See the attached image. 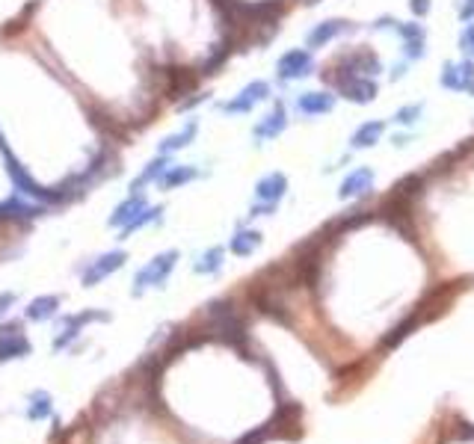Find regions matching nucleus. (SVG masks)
<instances>
[{
  "instance_id": "12",
  "label": "nucleus",
  "mask_w": 474,
  "mask_h": 444,
  "mask_svg": "<svg viewBox=\"0 0 474 444\" xmlns=\"http://www.w3.org/2000/svg\"><path fill=\"white\" fill-rule=\"evenodd\" d=\"M350 30V24L347 21H341V18H329V21H321L318 27H314L311 33H308V48L311 51H318V48H326L332 39H338L341 33H347Z\"/></svg>"
},
{
  "instance_id": "16",
  "label": "nucleus",
  "mask_w": 474,
  "mask_h": 444,
  "mask_svg": "<svg viewBox=\"0 0 474 444\" xmlns=\"http://www.w3.org/2000/svg\"><path fill=\"white\" fill-rule=\"evenodd\" d=\"M42 216V208H33V205H24V201H0V222H27V219H36Z\"/></svg>"
},
{
  "instance_id": "9",
  "label": "nucleus",
  "mask_w": 474,
  "mask_h": 444,
  "mask_svg": "<svg viewBox=\"0 0 474 444\" xmlns=\"http://www.w3.org/2000/svg\"><path fill=\"white\" fill-rule=\"evenodd\" d=\"M125 261H128L125 252H107V255H101V258H95V261H92V267L84 273V285H86V288H95L101 278L113 276L118 267L125 264Z\"/></svg>"
},
{
  "instance_id": "21",
  "label": "nucleus",
  "mask_w": 474,
  "mask_h": 444,
  "mask_svg": "<svg viewBox=\"0 0 474 444\" xmlns=\"http://www.w3.org/2000/svg\"><path fill=\"white\" fill-rule=\"evenodd\" d=\"M196 131H199V125L190 122L184 131H178V133L166 136L163 143H161V151H163V154H169V151H181V148H187V146H190V139L196 136Z\"/></svg>"
},
{
  "instance_id": "32",
  "label": "nucleus",
  "mask_w": 474,
  "mask_h": 444,
  "mask_svg": "<svg viewBox=\"0 0 474 444\" xmlns=\"http://www.w3.org/2000/svg\"><path fill=\"white\" fill-rule=\"evenodd\" d=\"M12 302H15V296H12V293H4V296H0V314H6Z\"/></svg>"
},
{
  "instance_id": "3",
  "label": "nucleus",
  "mask_w": 474,
  "mask_h": 444,
  "mask_svg": "<svg viewBox=\"0 0 474 444\" xmlns=\"http://www.w3.org/2000/svg\"><path fill=\"white\" fill-rule=\"evenodd\" d=\"M276 71H279L282 80H300V77H308L314 71V59H311V51L306 48H293L288 54L279 56L276 63Z\"/></svg>"
},
{
  "instance_id": "6",
  "label": "nucleus",
  "mask_w": 474,
  "mask_h": 444,
  "mask_svg": "<svg viewBox=\"0 0 474 444\" xmlns=\"http://www.w3.org/2000/svg\"><path fill=\"white\" fill-rule=\"evenodd\" d=\"M285 193H288V178L282 172H270V175H264L258 181V184H255V201H258V205L276 208Z\"/></svg>"
},
{
  "instance_id": "25",
  "label": "nucleus",
  "mask_w": 474,
  "mask_h": 444,
  "mask_svg": "<svg viewBox=\"0 0 474 444\" xmlns=\"http://www.w3.org/2000/svg\"><path fill=\"white\" fill-rule=\"evenodd\" d=\"M151 219H161V208H146L143 213H136L131 222H128V226L122 228V237H128V234H133L136 228H143L146 226V222H151Z\"/></svg>"
},
{
  "instance_id": "24",
  "label": "nucleus",
  "mask_w": 474,
  "mask_h": 444,
  "mask_svg": "<svg viewBox=\"0 0 474 444\" xmlns=\"http://www.w3.org/2000/svg\"><path fill=\"white\" fill-rule=\"evenodd\" d=\"M418 323H421V317H418V311H415L412 317H406V320L400 323L398 329H391V335L385 338V347H398L400 340H403V338H406V335H409V332H412L415 326H418Z\"/></svg>"
},
{
  "instance_id": "18",
  "label": "nucleus",
  "mask_w": 474,
  "mask_h": 444,
  "mask_svg": "<svg viewBox=\"0 0 474 444\" xmlns=\"http://www.w3.org/2000/svg\"><path fill=\"white\" fill-rule=\"evenodd\" d=\"M169 166H172V163H169V157H166V154H163V157H157V160H151V163L143 169V175L133 181V193H140V187L151 184V181H161V178L166 175Z\"/></svg>"
},
{
  "instance_id": "2",
  "label": "nucleus",
  "mask_w": 474,
  "mask_h": 444,
  "mask_svg": "<svg viewBox=\"0 0 474 444\" xmlns=\"http://www.w3.org/2000/svg\"><path fill=\"white\" fill-rule=\"evenodd\" d=\"M178 264V252H163V255H157L154 261H148V264L136 273L133 278V293H143L146 288H163V281L169 278V273L175 270Z\"/></svg>"
},
{
  "instance_id": "14",
  "label": "nucleus",
  "mask_w": 474,
  "mask_h": 444,
  "mask_svg": "<svg viewBox=\"0 0 474 444\" xmlns=\"http://www.w3.org/2000/svg\"><path fill=\"white\" fill-rule=\"evenodd\" d=\"M383 131H385V122H380V118H373V122H365L353 131L350 136V148L356 151H362V148H370V146H377L380 139H383Z\"/></svg>"
},
{
  "instance_id": "1",
  "label": "nucleus",
  "mask_w": 474,
  "mask_h": 444,
  "mask_svg": "<svg viewBox=\"0 0 474 444\" xmlns=\"http://www.w3.org/2000/svg\"><path fill=\"white\" fill-rule=\"evenodd\" d=\"M335 66L341 69L338 74H332V84H335V86H341L344 80H350V77H377V74L383 71L380 56L373 54L370 48H359V51L341 54Z\"/></svg>"
},
{
  "instance_id": "29",
  "label": "nucleus",
  "mask_w": 474,
  "mask_h": 444,
  "mask_svg": "<svg viewBox=\"0 0 474 444\" xmlns=\"http://www.w3.org/2000/svg\"><path fill=\"white\" fill-rule=\"evenodd\" d=\"M427 51H424V39H409L406 42V56L409 59H421Z\"/></svg>"
},
{
  "instance_id": "34",
  "label": "nucleus",
  "mask_w": 474,
  "mask_h": 444,
  "mask_svg": "<svg viewBox=\"0 0 474 444\" xmlns=\"http://www.w3.org/2000/svg\"><path fill=\"white\" fill-rule=\"evenodd\" d=\"M468 92H471V95H474V86H471V89H468Z\"/></svg>"
},
{
  "instance_id": "33",
  "label": "nucleus",
  "mask_w": 474,
  "mask_h": 444,
  "mask_svg": "<svg viewBox=\"0 0 474 444\" xmlns=\"http://www.w3.org/2000/svg\"><path fill=\"white\" fill-rule=\"evenodd\" d=\"M306 4H308V6H314V4H321V0H306Z\"/></svg>"
},
{
  "instance_id": "28",
  "label": "nucleus",
  "mask_w": 474,
  "mask_h": 444,
  "mask_svg": "<svg viewBox=\"0 0 474 444\" xmlns=\"http://www.w3.org/2000/svg\"><path fill=\"white\" fill-rule=\"evenodd\" d=\"M394 30H398L403 39H406V42H409V39H424V27L421 24H394Z\"/></svg>"
},
{
  "instance_id": "26",
  "label": "nucleus",
  "mask_w": 474,
  "mask_h": 444,
  "mask_svg": "<svg viewBox=\"0 0 474 444\" xmlns=\"http://www.w3.org/2000/svg\"><path fill=\"white\" fill-rule=\"evenodd\" d=\"M421 110H424V104H406V107H400L398 113H394V122L398 125H415L421 118Z\"/></svg>"
},
{
  "instance_id": "27",
  "label": "nucleus",
  "mask_w": 474,
  "mask_h": 444,
  "mask_svg": "<svg viewBox=\"0 0 474 444\" xmlns=\"http://www.w3.org/2000/svg\"><path fill=\"white\" fill-rule=\"evenodd\" d=\"M460 51L474 56V24H465L463 33H460Z\"/></svg>"
},
{
  "instance_id": "19",
  "label": "nucleus",
  "mask_w": 474,
  "mask_h": 444,
  "mask_svg": "<svg viewBox=\"0 0 474 444\" xmlns=\"http://www.w3.org/2000/svg\"><path fill=\"white\" fill-rule=\"evenodd\" d=\"M56 308H59V299L56 296H39V299H33L30 306H27V320H33V323L48 320V317L56 314Z\"/></svg>"
},
{
  "instance_id": "13",
  "label": "nucleus",
  "mask_w": 474,
  "mask_h": 444,
  "mask_svg": "<svg viewBox=\"0 0 474 444\" xmlns=\"http://www.w3.org/2000/svg\"><path fill=\"white\" fill-rule=\"evenodd\" d=\"M285 128H288V113H285L282 104H276V107L261 118V122L255 125L252 133H255V139H276Z\"/></svg>"
},
{
  "instance_id": "20",
  "label": "nucleus",
  "mask_w": 474,
  "mask_h": 444,
  "mask_svg": "<svg viewBox=\"0 0 474 444\" xmlns=\"http://www.w3.org/2000/svg\"><path fill=\"white\" fill-rule=\"evenodd\" d=\"M258 246H261V234H258V231H237V234L231 237V252L241 255V258L252 255Z\"/></svg>"
},
{
  "instance_id": "10",
  "label": "nucleus",
  "mask_w": 474,
  "mask_h": 444,
  "mask_svg": "<svg viewBox=\"0 0 474 444\" xmlns=\"http://www.w3.org/2000/svg\"><path fill=\"white\" fill-rule=\"evenodd\" d=\"M33 347L30 340L18 332V326H0V361H9V358H21L27 355Z\"/></svg>"
},
{
  "instance_id": "8",
  "label": "nucleus",
  "mask_w": 474,
  "mask_h": 444,
  "mask_svg": "<svg viewBox=\"0 0 474 444\" xmlns=\"http://www.w3.org/2000/svg\"><path fill=\"white\" fill-rule=\"evenodd\" d=\"M338 92L350 101V104H370V101L377 98L380 86H377L373 77H350L338 86Z\"/></svg>"
},
{
  "instance_id": "7",
  "label": "nucleus",
  "mask_w": 474,
  "mask_h": 444,
  "mask_svg": "<svg viewBox=\"0 0 474 444\" xmlns=\"http://www.w3.org/2000/svg\"><path fill=\"white\" fill-rule=\"evenodd\" d=\"M370 190H373V169L370 166H356L353 172L344 175L341 187H338V196L341 198H362Z\"/></svg>"
},
{
  "instance_id": "11",
  "label": "nucleus",
  "mask_w": 474,
  "mask_h": 444,
  "mask_svg": "<svg viewBox=\"0 0 474 444\" xmlns=\"http://www.w3.org/2000/svg\"><path fill=\"white\" fill-rule=\"evenodd\" d=\"M332 107H335L332 92H303V95H296V113H303V116H323V113H332Z\"/></svg>"
},
{
  "instance_id": "15",
  "label": "nucleus",
  "mask_w": 474,
  "mask_h": 444,
  "mask_svg": "<svg viewBox=\"0 0 474 444\" xmlns=\"http://www.w3.org/2000/svg\"><path fill=\"white\" fill-rule=\"evenodd\" d=\"M148 205H146V198L140 196V193H133L131 198H125L122 205H118L116 211H113V216H110V226H116V228H125L128 222L136 216V213H143Z\"/></svg>"
},
{
  "instance_id": "5",
  "label": "nucleus",
  "mask_w": 474,
  "mask_h": 444,
  "mask_svg": "<svg viewBox=\"0 0 474 444\" xmlns=\"http://www.w3.org/2000/svg\"><path fill=\"white\" fill-rule=\"evenodd\" d=\"M439 84L450 92H468L474 86V63L471 59H457V63H448L445 71L439 74Z\"/></svg>"
},
{
  "instance_id": "22",
  "label": "nucleus",
  "mask_w": 474,
  "mask_h": 444,
  "mask_svg": "<svg viewBox=\"0 0 474 444\" xmlns=\"http://www.w3.org/2000/svg\"><path fill=\"white\" fill-rule=\"evenodd\" d=\"M27 403H30V406H27V418L30 420H42V418L51 415V397L45 391H36Z\"/></svg>"
},
{
  "instance_id": "23",
  "label": "nucleus",
  "mask_w": 474,
  "mask_h": 444,
  "mask_svg": "<svg viewBox=\"0 0 474 444\" xmlns=\"http://www.w3.org/2000/svg\"><path fill=\"white\" fill-rule=\"evenodd\" d=\"M223 267V249L220 246H213V249H208L199 261H196V273H216V270H220Z\"/></svg>"
},
{
  "instance_id": "17",
  "label": "nucleus",
  "mask_w": 474,
  "mask_h": 444,
  "mask_svg": "<svg viewBox=\"0 0 474 444\" xmlns=\"http://www.w3.org/2000/svg\"><path fill=\"white\" fill-rule=\"evenodd\" d=\"M193 178H199V169L196 166H169L166 169V175L161 178V187L163 190H175V187H181V184H187V181H193Z\"/></svg>"
},
{
  "instance_id": "30",
  "label": "nucleus",
  "mask_w": 474,
  "mask_h": 444,
  "mask_svg": "<svg viewBox=\"0 0 474 444\" xmlns=\"http://www.w3.org/2000/svg\"><path fill=\"white\" fill-rule=\"evenodd\" d=\"M409 9L418 15V18H424L430 12V0H409Z\"/></svg>"
},
{
  "instance_id": "31",
  "label": "nucleus",
  "mask_w": 474,
  "mask_h": 444,
  "mask_svg": "<svg viewBox=\"0 0 474 444\" xmlns=\"http://www.w3.org/2000/svg\"><path fill=\"white\" fill-rule=\"evenodd\" d=\"M460 18L465 21V18H474V0H465L463 9H460Z\"/></svg>"
},
{
  "instance_id": "4",
  "label": "nucleus",
  "mask_w": 474,
  "mask_h": 444,
  "mask_svg": "<svg viewBox=\"0 0 474 444\" xmlns=\"http://www.w3.org/2000/svg\"><path fill=\"white\" fill-rule=\"evenodd\" d=\"M267 98H270V84H264V80H255V84L243 86L231 101H226L223 110L231 113V116H237V113H249L255 104H261V101H267Z\"/></svg>"
}]
</instances>
